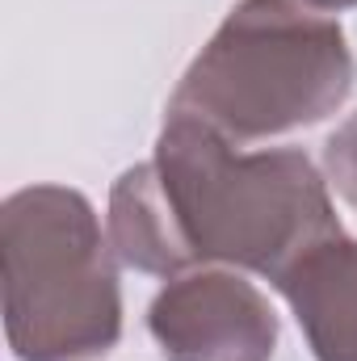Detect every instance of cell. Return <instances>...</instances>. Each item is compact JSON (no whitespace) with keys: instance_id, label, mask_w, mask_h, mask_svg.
<instances>
[{"instance_id":"obj_1","label":"cell","mask_w":357,"mask_h":361,"mask_svg":"<svg viewBox=\"0 0 357 361\" xmlns=\"http://www.w3.org/2000/svg\"><path fill=\"white\" fill-rule=\"evenodd\" d=\"M332 235L341 223L328 180L303 152H236V139L177 109L156 156L109 189V244L122 265L152 277L219 261L277 281Z\"/></svg>"},{"instance_id":"obj_2","label":"cell","mask_w":357,"mask_h":361,"mask_svg":"<svg viewBox=\"0 0 357 361\" xmlns=\"http://www.w3.org/2000/svg\"><path fill=\"white\" fill-rule=\"evenodd\" d=\"M353 89V51L337 17L307 0H240L181 76L169 109L236 143L324 122Z\"/></svg>"},{"instance_id":"obj_3","label":"cell","mask_w":357,"mask_h":361,"mask_svg":"<svg viewBox=\"0 0 357 361\" xmlns=\"http://www.w3.org/2000/svg\"><path fill=\"white\" fill-rule=\"evenodd\" d=\"M97 210L68 185H25L0 206L4 336L17 361H85L118 345L122 290Z\"/></svg>"},{"instance_id":"obj_4","label":"cell","mask_w":357,"mask_h":361,"mask_svg":"<svg viewBox=\"0 0 357 361\" xmlns=\"http://www.w3.org/2000/svg\"><path fill=\"white\" fill-rule=\"evenodd\" d=\"M147 328L164 361H269L277 349V315L240 273H181L152 311Z\"/></svg>"},{"instance_id":"obj_5","label":"cell","mask_w":357,"mask_h":361,"mask_svg":"<svg viewBox=\"0 0 357 361\" xmlns=\"http://www.w3.org/2000/svg\"><path fill=\"white\" fill-rule=\"evenodd\" d=\"M315 361H357V240L345 231L311 248L273 281Z\"/></svg>"},{"instance_id":"obj_6","label":"cell","mask_w":357,"mask_h":361,"mask_svg":"<svg viewBox=\"0 0 357 361\" xmlns=\"http://www.w3.org/2000/svg\"><path fill=\"white\" fill-rule=\"evenodd\" d=\"M324 173L337 193L357 210V114H349L324 143Z\"/></svg>"},{"instance_id":"obj_7","label":"cell","mask_w":357,"mask_h":361,"mask_svg":"<svg viewBox=\"0 0 357 361\" xmlns=\"http://www.w3.org/2000/svg\"><path fill=\"white\" fill-rule=\"evenodd\" d=\"M307 4H315V8H324V13H337V8H357V0H307Z\"/></svg>"}]
</instances>
